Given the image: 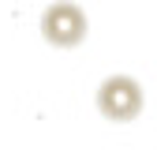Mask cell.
I'll use <instances>...</instances> for the list:
<instances>
[{
    "label": "cell",
    "instance_id": "cell-1",
    "mask_svg": "<svg viewBox=\"0 0 157 150\" xmlns=\"http://www.w3.org/2000/svg\"><path fill=\"white\" fill-rule=\"evenodd\" d=\"M97 112L112 124H131L139 120V112L146 105V94H142V83L131 79V75H109V79L97 86Z\"/></svg>",
    "mask_w": 157,
    "mask_h": 150
},
{
    "label": "cell",
    "instance_id": "cell-2",
    "mask_svg": "<svg viewBox=\"0 0 157 150\" xmlns=\"http://www.w3.org/2000/svg\"><path fill=\"white\" fill-rule=\"evenodd\" d=\"M86 11L71 0H56L41 11V38L56 49H75L86 41Z\"/></svg>",
    "mask_w": 157,
    "mask_h": 150
}]
</instances>
